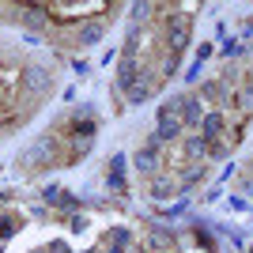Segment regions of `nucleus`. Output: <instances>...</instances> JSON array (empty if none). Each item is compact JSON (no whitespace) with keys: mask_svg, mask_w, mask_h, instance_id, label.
<instances>
[{"mask_svg":"<svg viewBox=\"0 0 253 253\" xmlns=\"http://www.w3.org/2000/svg\"><path fill=\"white\" fill-rule=\"evenodd\" d=\"M38 11H49L61 23H72L84 15H95V11H110V4H38Z\"/></svg>","mask_w":253,"mask_h":253,"instance_id":"1","label":"nucleus"},{"mask_svg":"<svg viewBox=\"0 0 253 253\" xmlns=\"http://www.w3.org/2000/svg\"><path fill=\"white\" fill-rule=\"evenodd\" d=\"M219 128H223V121H219V117H215V114H211L208 121H204V132H208V136H215Z\"/></svg>","mask_w":253,"mask_h":253,"instance_id":"2","label":"nucleus"}]
</instances>
